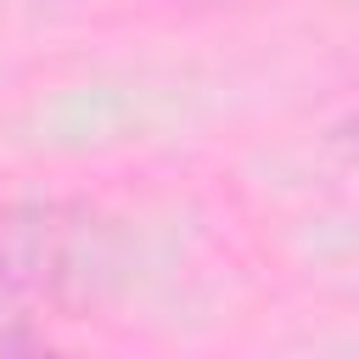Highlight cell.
Instances as JSON below:
<instances>
[{
	"instance_id": "cell-2",
	"label": "cell",
	"mask_w": 359,
	"mask_h": 359,
	"mask_svg": "<svg viewBox=\"0 0 359 359\" xmlns=\"http://www.w3.org/2000/svg\"><path fill=\"white\" fill-rule=\"evenodd\" d=\"M180 6H236V0H180Z\"/></svg>"
},
{
	"instance_id": "cell-1",
	"label": "cell",
	"mask_w": 359,
	"mask_h": 359,
	"mask_svg": "<svg viewBox=\"0 0 359 359\" xmlns=\"http://www.w3.org/2000/svg\"><path fill=\"white\" fill-rule=\"evenodd\" d=\"M34 280H39V230L0 191V325L17 320V309H22Z\"/></svg>"
}]
</instances>
